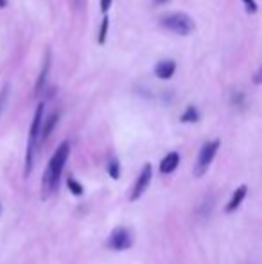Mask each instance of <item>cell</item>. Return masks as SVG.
<instances>
[{
	"label": "cell",
	"instance_id": "obj_1",
	"mask_svg": "<svg viewBox=\"0 0 262 264\" xmlns=\"http://www.w3.org/2000/svg\"><path fill=\"white\" fill-rule=\"evenodd\" d=\"M68 155H70V144L61 142L59 144V148L56 149L54 155L50 157V162H49V166H47V171H45V176H43V198H47L50 193H54V191H58L59 178H61V173L68 160Z\"/></svg>",
	"mask_w": 262,
	"mask_h": 264
},
{
	"label": "cell",
	"instance_id": "obj_2",
	"mask_svg": "<svg viewBox=\"0 0 262 264\" xmlns=\"http://www.w3.org/2000/svg\"><path fill=\"white\" fill-rule=\"evenodd\" d=\"M43 110H45V104L40 103L36 106L34 117H32L31 131H29V142H27V151H25V171H23L25 176L31 175L32 164H34V151L38 142H40L41 128H43Z\"/></svg>",
	"mask_w": 262,
	"mask_h": 264
},
{
	"label": "cell",
	"instance_id": "obj_3",
	"mask_svg": "<svg viewBox=\"0 0 262 264\" xmlns=\"http://www.w3.org/2000/svg\"><path fill=\"white\" fill-rule=\"evenodd\" d=\"M162 25H164L167 31H173L180 36H187L194 31L196 23L189 14L173 13V14H167V16L162 18Z\"/></svg>",
	"mask_w": 262,
	"mask_h": 264
},
{
	"label": "cell",
	"instance_id": "obj_4",
	"mask_svg": "<svg viewBox=\"0 0 262 264\" xmlns=\"http://www.w3.org/2000/svg\"><path fill=\"white\" fill-rule=\"evenodd\" d=\"M219 146H221V142L218 139L203 144V148L200 149V155H198V160H196V167H194L196 176H203L209 171L210 164H212L216 155H218Z\"/></svg>",
	"mask_w": 262,
	"mask_h": 264
},
{
	"label": "cell",
	"instance_id": "obj_5",
	"mask_svg": "<svg viewBox=\"0 0 262 264\" xmlns=\"http://www.w3.org/2000/svg\"><path fill=\"white\" fill-rule=\"evenodd\" d=\"M131 232L129 229H124V227H117V229L111 230L110 238H108V248L115 252H124L128 248H131Z\"/></svg>",
	"mask_w": 262,
	"mask_h": 264
},
{
	"label": "cell",
	"instance_id": "obj_6",
	"mask_svg": "<svg viewBox=\"0 0 262 264\" xmlns=\"http://www.w3.org/2000/svg\"><path fill=\"white\" fill-rule=\"evenodd\" d=\"M151 178H153V167L151 164H146L142 167V171H140L137 182H135L133 191L129 194V202H137V200H140L144 196V193H146L149 184H151Z\"/></svg>",
	"mask_w": 262,
	"mask_h": 264
},
{
	"label": "cell",
	"instance_id": "obj_7",
	"mask_svg": "<svg viewBox=\"0 0 262 264\" xmlns=\"http://www.w3.org/2000/svg\"><path fill=\"white\" fill-rule=\"evenodd\" d=\"M246 193H248V187H246V185H241V187H237V189H236V193L232 194V198H230V202H228V205L225 207V212H228V214L236 212L237 209L241 207V203L245 202Z\"/></svg>",
	"mask_w": 262,
	"mask_h": 264
},
{
	"label": "cell",
	"instance_id": "obj_8",
	"mask_svg": "<svg viewBox=\"0 0 262 264\" xmlns=\"http://www.w3.org/2000/svg\"><path fill=\"white\" fill-rule=\"evenodd\" d=\"M178 164H180V155H178L176 151H171L169 155H165L164 160L160 162V173L162 175H171V173L176 171Z\"/></svg>",
	"mask_w": 262,
	"mask_h": 264
},
{
	"label": "cell",
	"instance_id": "obj_9",
	"mask_svg": "<svg viewBox=\"0 0 262 264\" xmlns=\"http://www.w3.org/2000/svg\"><path fill=\"white\" fill-rule=\"evenodd\" d=\"M174 70H176V63L171 61V59H167V61H162V63L156 65L155 74L160 77V79H171L173 74H174Z\"/></svg>",
	"mask_w": 262,
	"mask_h": 264
},
{
	"label": "cell",
	"instance_id": "obj_10",
	"mask_svg": "<svg viewBox=\"0 0 262 264\" xmlns=\"http://www.w3.org/2000/svg\"><path fill=\"white\" fill-rule=\"evenodd\" d=\"M49 67H50V52L47 50V54H45V59H43V67H41V72L40 76H38V81H36V95H40L41 88L45 86V81H47V74H49Z\"/></svg>",
	"mask_w": 262,
	"mask_h": 264
},
{
	"label": "cell",
	"instance_id": "obj_11",
	"mask_svg": "<svg viewBox=\"0 0 262 264\" xmlns=\"http://www.w3.org/2000/svg\"><path fill=\"white\" fill-rule=\"evenodd\" d=\"M58 121H59V113L58 112L50 113V117L43 122V128H41V135H40L41 142H45V140L49 139L50 133H52V130L56 128V124H58Z\"/></svg>",
	"mask_w": 262,
	"mask_h": 264
},
{
	"label": "cell",
	"instance_id": "obj_12",
	"mask_svg": "<svg viewBox=\"0 0 262 264\" xmlns=\"http://www.w3.org/2000/svg\"><path fill=\"white\" fill-rule=\"evenodd\" d=\"M200 121V112L194 106H189L182 115V122H198Z\"/></svg>",
	"mask_w": 262,
	"mask_h": 264
},
{
	"label": "cell",
	"instance_id": "obj_13",
	"mask_svg": "<svg viewBox=\"0 0 262 264\" xmlns=\"http://www.w3.org/2000/svg\"><path fill=\"white\" fill-rule=\"evenodd\" d=\"M108 175L113 180L120 178V164L117 158H110V162H108Z\"/></svg>",
	"mask_w": 262,
	"mask_h": 264
},
{
	"label": "cell",
	"instance_id": "obj_14",
	"mask_svg": "<svg viewBox=\"0 0 262 264\" xmlns=\"http://www.w3.org/2000/svg\"><path fill=\"white\" fill-rule=\"evenodd\" d=\"M67 185H68V189H70V193L74 194V196H81V194L85 193V189H83V185H81L76 178H72V176H68Z\"/></svg>",
	"mask_w": 262,
	"mask_h": 264
},
{
	"label": "cell",
	"instance_id": "obj_15",
	"mask_svg": "<svg viewBox=\"0 0 262 264\" xmlns=\"http://www.w3.org/2000/svg\"><path fill=\"white\" fill-rule=\"evenodd\" d=\"M108 23H110V20H108V16H104V18H102V23H101V31H99V38H97V41H99V43H104V40H106Z\"/></svg>",
	"mask_w": 262,
	"mask_h": 264
},
{
	"label": "cell",
	"instance_id": "obj_16",
	"mask_svg": "<svg viewBox=\"0 0 262 264\" xmlns=\"http://www.w3.org/2000/svg\"><path fill=\"white\" fill-rule=\"evenodd\" d=\"M7 95H9V85H4L2 90H0V115H2L5 103H7Z\"/></svg>",
	"mask_w": 262,
	"mask_h": 264
},
{
	"label": "cell",
	"instance_id": "obj_17",
	"mask_svg": "<svg viewBox=\"0 0 262 264\" xmlns=\"http://www.w3.org/2000/svg\"><path fill=\"white\" fill-rule=\"evenodd\" d=\"M243 4H245L246 11H248L250 14H255L259 11V5H257L255 0H243Z\"/></svg>",
	"mask_w": 262,
	"mask_h": 264
},
{
	"label": "cell",
	"instance_id": "obj_18",
	"mask_svg": "<svg viewBox=\"0 0 262 264\" xmlns=\"http://www.w3.org/2000/svg\"><path fill=\"white\" fill-rule=\"evenodd\" d=\"M254 83H255V85H262V65H261V67H259V70L255 72Z\"/></svg>",
	"mask_w": 262,
	"mask_h": 264
},
{
	"label": "cell",
	"instance_id": "obj_19",
	"mask_svg": "<svg viewBox=\"0 0 262 264\" xmlns=\"http://www.w3.org/2000/svg\"><path fill=\"white\" fill-rule=\"evenodd\" d=\"M111 5V0H101V9L102 13H108V9H110Z\"/></svg>",
	"mask_w": 262,
	"mask_h": 264
},
{
	"label": "cell",
	"instance_id": "obj_20",
	"mask_svg": "<svg viewBox=\"0 0 262 264\" xmlns=\"http://www.w3.org/2000/svg\"><path fill=\"white\" fill-rule=\"evenodd\" d=\"M7 5V0H0V7H5Z\"/></svg>",
	"mask_w": 262,
	"mask_h": 264
},
{
	"label": "cell",
	"instance_id": "obj_21",
	"mask_svg": "<svg viewBox=\"0 0 262 264\" xmlns=\"http://www.w3.org/2000/svg\"><path fill=\"white\" fill-rule=\"evenodd\" d=\"M162 2H167V0H156V4H162Z\"/></svg>",
	"mask_w": 262,
	"mask_h": 264
}]
</instances>
